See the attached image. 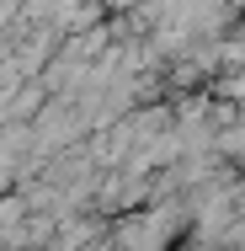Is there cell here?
Here are the masks:
<instances>
[{"instance_id": "cell-1", "label": "cell", "mask_w": 245, "mask_h": 251, "mask_svg": "<svg viewBox=\"0 0 245 251\" xmlns=\"http://www.w3.org/2000/svg\"><path fill=\"white\" fill-rule=\"evenodd\" d=\"M107 5H117V11H123V5H139V0H107Z\"/></svg>"}]
</instances>
